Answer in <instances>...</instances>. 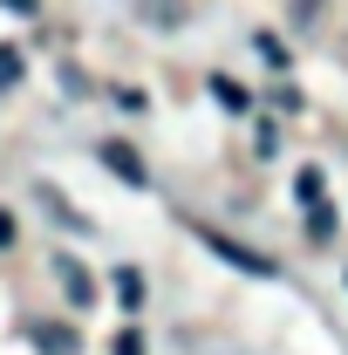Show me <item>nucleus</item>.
<instances>
[{
  "label": "nucleus",
  "mask_w": 348,
  "mask_h": 355,
  "mask_svg": "<svg viewBox=\"0 0 348 355\" xmlns=\"http://www.w3.org/2000/svg\"><path fill=\"white\" fill-rule=\"evenodd\" d=\"M253 48L266 55V69H287V48H280V35H253Z\"/></svg>",
  "instance_id": "nucleus-11"
},
{
  "label": "nucleus",
  "mask_w": 348,
  "mask_h": 355,
  "mask_svg": "<svg viewBox=\"0 0 348 355\" xmlns=\"http://www.w3.org/2000/svg\"><path fill=\"white\" fill-rule=\"evenodd\" d=\"M212 96H218V103H225V110H239V116L253 110V96H246V89H239V83H225V76H212Z\"/></svg>",
  "instance_id": "nucleus-8"
},
{
  "label": "nucleus",
  "mask_w": 348,
  "mask_h": 355,
  "mask_svg": "<svg viewBox=\"0 0 348 355\" xmlns=\"http://www.w3.org/2000/svg\"><path fill=\"white\" fill-rule=\"evenodd\" d=\"M14 232H21V225H14V212H0V246H14Z\"/></svg>",
  "instance_id": "nucleus-14"
},
{
  "label": "nucleus",
  "mask_w": 348,
  "mask_h": 355,
  "mask_svg": "<svg viewBox=\"0 0 348 355\" xmlns=\"http://www.w3.org/2000/svg\"><path fill=\"white\" fill-rule=\"evenodd\" d=\"M143 14H150L157 28H177V21H184V7H177V0H143Z\"/></svg>",
  "instance_id": "nucleus-10"
},
{
  "label": "nucleus",
  "mask_w": 348,
  "mask_h": 355,
  "mask_svg": "<svg viewBox=\"0 0 348 355\" xmlns=\"http://www.w3.org/2000/svg\"><path fill=\"white\" fill-rule=\"evenodd\" d=\"M116 301H123V308H143V273H137V266L116 273Z\"/></svg>",
  "instance_id": "nucleus-7"
},
{
  "label": "nucleus",
  "mask_w": 348,
  "mask_h": 355,
  "mask_svg": "<svg viewBox=\"0 0 348 355\" xmlns=\"http://www.w3.org/2000/svg\"><path fill=\"white\" fill-rule=\"evenodd\" d=\"M96 157H103L110 171L123 178V184H150V171H143V157H137V150L123 144V137H103V144H96Z\"/></svg>",
  "instance_id": "nucleus-2"
},
{
  "label": "nucleus",
  "mask_w": 348,
  "mask_h": 355,
  "mask_svg": "<svg viewBox=\"0 0 348 355\" xmlns=\"http://www.w3.org/2000/svg\"><path fill=\"white\" fill-rule=\"evenodd\" d=\"M0 7H7V14H35L42 0H0Z\"/></svg>",
  "instance_id": "nucleus-15"
},
{
  "label": "nucleus",
  "mask_w": 348,
  "mask_h": 355,
  "mask_svg": "<svg viewBox=\"0 0 348 355\" xmlns=\"http://www.w3.org/2000/svg\"><path fill=\"white\" fill-rule=\"evenodd\" d=\"M28 335H35V349H42V355H69V349H76V328H62V321H35Z\"/></svg>",
  "instance_id": "nucleus-5"
},
{
  "label": "nucleus",
  "mask_w": 348,
  "mask_h": 355,
  "mask_svg": "<svg viewBox=\"0 0 348 355\" xmlns=\"http://www.w3.org/2000/svg\"><path fill=\"white\" fill-rule=\"evenodd\" d=\"M35 205H48V212L62 219V232H89V212H76V205H69L55 184H35Z\"/></svg>",
  "instance_id": "nucleus-3"
},
{
  "label": "nucleus",
  "mask_w": 348,
  "mask_h": 355,
  "mask_svg": "<svg viewBox=\"0 0 348 355\" xmlns=\"http://www.w3.org/2000/svg\"><path fill=\"white\" fill-rule=\"evenodd\" d=\"M21 83V48H0V89Z\"/></svg>",
  "instance_id": "nucleus-12"
},
{
  "label": "nucleus",
  "mask_w": 348,
  "mask_h": 355,
  "mask_svg": "<svg viewBox=\"0 0 348 355\" xmlns=\"http://www.w3.org/2000/svg\"><path fill=\"white\" fill-rule=\"evenodd\" d=\"M55 273H62V294H69L76 308H89V301H96V280H89L76 260H55Z\"/></svg>",
  "instance_id": "nucleus-4"
},
{
  "label": "nucleus",
  "mask_w": 348,
  "mask_h": 355,
  "mask_svg": "<svg viewBox=\"0 0 348 355\" xmlns=\"http://www.w3.org/2000/svg\"><path fill=\"white\" fill-rule=\"evenodd\" d=\"M116 355H143V335H137V328H123V335H116Z\"/></svg>",
  "instance_id": "nucleus-13"
},
{
  "label": "nucleus",
  "mask_w": 348,
  "mask_h": 355,
  "mask_svg": "<svg viewBox=\"0 0 348 355\" xmlns=\"http://www.w3.org/2000/svg\"><path fill=\"white\" fill-rule=\"evenodd\" d=\"M307 239H314V246L335 239V205H314V212H307Z\"/></svg>",
  "instance_id": "nucleus-9"
},
{
  "label": "nucleus",
  "mask_w": 348,
  "mask_h": 355,
  "mask_svg": "<svg viewBox=\"0 0 348 355\" xmlns=\"http://www.w3.org/2000/svg\"><path fill=\"white\" fill-rule=\"evenodd\" d=\"M191 232H198V246H212L225 266H239V273H253V280H273V273H280V260H273V253H260V246H239V239H225L218 225H191Z\"/></svg>",
  "instance_id": "nucleus-1"
},
{
  "label": "nucleus",
  "mask_w": 348,
  "mask_h": 355,
  "mask_svg": "<svg viewBox=\"0 0 348 355\" xmlns=\"http://www.w3.org/2000/svg\"><path fill=\"white\" fill-rule=\"evenodd\" d=\"M294 198H301L307 212H314V205H328V178H321V171H301V178H294Z\"/></svg>",
  "instance_id": "nucleus-6"
}]
</instances>
